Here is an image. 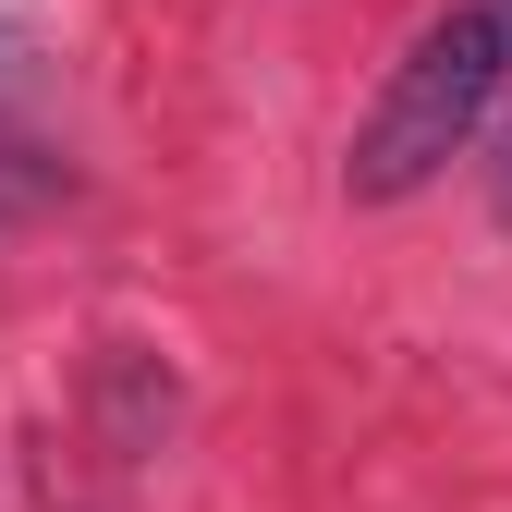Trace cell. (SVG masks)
<instances>
[{"label":"cell","instance_id":"obj_3","mask_svg":"<svg viewBox=\"0 0 512 512\" xmlns=\"http://www.w3.org/2000/svg\"><path fill=\"white\" fill-rule=\"evenodd\" d=\"M488 196H500V220H512V135H500V183H488Z\"/></svg>","mask_w":512,"mask_h":512},{"label":"cell","instance_id":"obj_2","mask_svg":"<svg viewBox=\"0 0 512 512\" xmlns=\"http://www.w3.org/2000/svg\"><path fill=\"white\" fill-rule=\"evenodd\" d=\"M25 86H37V74H25V37H13V25H0V122H13V110H25Z\"/></svg>","mask_w":512,"mask_h":512},{"label":"cell","instance_id":"obj_1","mask_svg":"<svg viewBox=\"0 0 512 512\" xmlns=\"http://www.w3.org/2000/svg\"><path fill=\"white\" fill-rule=\"evenodd\" d=\"M512 98V0H439L415 25V49L378 74L354 147H342V196L354 208H403L452 171Z\"/></svg>","mask_w":512,"mask_h":512}]
</instances>
